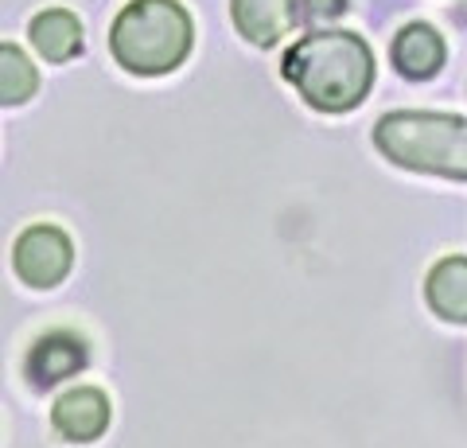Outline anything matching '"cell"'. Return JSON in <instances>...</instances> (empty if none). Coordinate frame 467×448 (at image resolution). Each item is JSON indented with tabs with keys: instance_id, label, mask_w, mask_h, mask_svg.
I'll return each mask as SVG.
<instances>
[{
	"instance_id": "obj_3",
	"label": "cell",
	"mask_w": 467,
	"mask_h": 448,
	"mask_svg": "<svg viewBox=\"0 0 467 448\" xmlns=\"http://www.w3.org/2000/svg\"><path fill=\"white\" fill-rule=\"evenodd\" d=\"M195 27L175 0H133L121 8L109 32V51L129 75L156 78L175 70L192 51Z\"/></svg>"
},
{
	"instance_id": "obj_12",
	"label": "cell",
	"mask_w": 467,
	"mask_h": 448,
	"mask_svg": "<svg viewBox=\"0 0 467 448\" xmlns=\"http://www.w3.org/2000/svg\"><path fill=\"white\" fill-rule=\"evenodd\" d=\"M347 12V0H304V16L308 20H339Z\"/></svg>"
},
{
	"instance_id": "obj_4",
	"label": "cell",
	"mask_w": 467,
	"mask_h": 448,
	"mask_svg": "<svg viewBox=\"0 0 467 448\" xmlns=\"http://www.w3.org/2000/svg\"><path fill=\"white\" fill-rule=\"evenodd\" d=\"M75 245L58 226H27L12 250V269L32 288H51L70 273Z\"/></svg>"
},
{
	"instance_id": "obj_8",
	"label": "cell",
	"mask_w": 467,
	"mask_h": 448,
	"mask_svg": "<svg viewBox=\"0 0 467 448\" xmlns=\"http://www.w3.org/2000/svg\"><path fill=\"white\" fill-rule=\"evenodd\" d=\"M393 67H398V75L413 78V82H425L432 78L436 70L444 67V39L441 32H436L432 24H405L398 39H393Z\"/></svg>"
},
{
	"instance_id": "obj_9",
	"label": "cell",
	"mask_w": 467,
	"mask_h": 448,
	"mask_svg": "<svg viewBox=\"0 0 467 448\" xmlns=\"http://www.w3.org/2000/svg\"><path fill=\"white\" fill-rule=\"evenodd\" d=\"M429 308L448 324H467V257H441L425 281Z\"/></svg>"
},
{
	"instance_id": "obj_5",
	"label": "cell",
	"mask_w": 467,
	"mask_h": 448,
	"mask_svg": "<svg viewBox=\"0 0 467 448\" xmlns=\"http://www.w3.org/2000/svg\"><path fill=\"white\" fill-rule=\"evenodd\" d=\"M51 425L58 437H67L75 444H90L109 429V398L94 386L67 390L51 406Z\"/></svg>"
},
{
	"instance_id": "obj_7",
	"label": "cell",
	"mask_w": 467,
	"mask_h": 448,
	"mask_svg": "<svg viewBox=\"0 0 467 448\" xmlns=\"http://www.w3.org/2000/svg\"><path fill=\"white\" fill-rule=\"evenodd\" d=\"M230 16L254 47H273L296 24V0H230Z\"/></svg>"
},
{
	"instance_id": "obj_11",
	"label": "cell",
	"mask_w": 467,
	"mask_h": 448,
	"mask_svg": "<svg viewBox=\"0 0 467 448\" xmlns=\"http://www.w3.org/2000/svg\"><path fill=\"white\" fill-rule=\"evenodd\" d=\"M36 86H39V75H36L32 59H27L16 43H5V47H0V102L20 106L36 94Z\"/></svg>"
},
{
	"instance_id": "obj_1",
	"label": "cell",
	"mask_w": 467,
	"mask_h": 448,
	"mask_svg": "<svg viewBox=\"0 0 467 448\" xmlns=\"http://www.w3.org/2000/svg\"><path fill=\"white\" fill-rule=\"evenodd\" d=\"M285 82L319 113H347L370 94L374 55L355 32H312L285 51Z\"/></svg>"
},
{
	"instance_id": "obj_10",
	"label": "cell",
	"mask_w": 467,
	"mask_h": 448,
	"mask_svg": "<svg viewBox=\"0 0 467 448\" xmlns=\"http://www.w3.org/2000/svg\"><path fill=\"white\" fill-rule=\"evenodd\" d=\"M27 36H32V47L47 63H67L82 51V24H78L75 12H67V8L39 12L32 20V27H27Z\"/></svg>"
},
{
	"instance_id": "obj_2",
	"label": "cell",
	"mask_w": 467,
	"mask_h": 448,
	"mask_svg": "<svg viewBox=\"0 0 467 448\" xmlns=\"http://www.w3.org/2000/svg\"><path fill=\"white\" fill-rule=\"evenodd\" d=\"M374 144L389 164L441 180H467V118L398 109L374 125Z\"/></svg>"
},
{
	"instance_id": "obj_6",
	"label": "cell",
	"mask_w": 467,
	"mask_h": 448,
	"mask_svg": "<svg viewBox=\"0 0 467 448\" xmlns=\"http://www.w3.org/2000/svg\"><path fill=\"white\" fill-rule=\"evenodd\" d=\"M86 367V343L75 336V331H47V336H39L32 343V351H27V379L32 386L47 390L55 382L70 379V374H78Z\"/></svg>"
}]
</instances>
